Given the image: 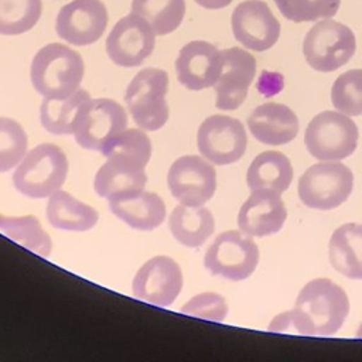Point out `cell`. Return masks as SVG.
Wrapping results in <instances>:
<instances>
[{"label":"cell","mask_w":362,"mask_h":362,"mask_svg":"<svg viewBox=\"0 0 362 362\" xmlns=\"http://www.w3.org/2000/svg\"><path fill=\"white\" fill-rule=\"evenodd\" d=\"M349 314V300L342 287L325 277L314 279L300 290L294 308L276 315L269 331L331 337Z\"/></svg>","instance_id":"1"},{"label":"cell","mask_w":362,"mask_h":362,"mask_svg":"<svg viewBox=\"0 0 362 362\" xmlns=\"http://www.w3.org/2000/svg\"><path fill=\"white\" fill-rule=\"evenodd\" d=\"M106 161L95 174V192L115 201L139 194L147 184L146 165L151 157V141L141 129H126L102 153Z\"/></svg>","instance_id":"2"},{"label":"cell","mask_w":362,"mask_h":362,"mask_svg":"<svg viewBox=\"0 0 362 362\" xmlns=\"http://www.w3.org/2000/svg\"><path fill=\"white\" fill-rule=\"evenodd\" d=\"M85 74L81 54L61 42H51L37 51L30 66L34 89L44 98L62 99L75 93Z\"/></svg>","instance_id":"3"},{"label":"cell","mask_w":362,"mask_h":362,"mask_svg":"<svg viewBox=\"0 0 362 362\" xmlns=\"http://www.w3.org/2000/svg\"><path fill=\"white\" fill-rule=\"evenodd\" d=\"M68 158L62 148L42 143L25 153L13 173V185L24 197L48 198L64 185L68 175Z\"/></svg>","instance_id":"4"},{"label":"cell","mask_w":362,"mask_h":362,"mask_svg":"<svg viewBox=\"0 0 362 362\" xmlns=\"http://www.w3.org/2000/svg\"><path fill=\"white\" fill-rule=\"evenodd\" d=\"M168 82V74L164 69L143 68L127 85L124 102L133 122L141 130L156 132L167 123Z\"/></svg>","instance_id":"5"},{"label":"cell","mask_w":362,"mask_h":362,"mask_svg":"<svg viewBox=\"0 0 362 362\" xmlns=\"http://www.w3.org/2000/svg\"><path fill=\"white\" fill-rule=\"evenodd\" d=\"M127 129V113L123 106L107 98L85 100L74 120L75 141L85 150L99 151Z\"/></svg>","instance_id":"6"},{"label":"cell","mask_w":362,"mask_h":362,"mask_svg":"<svg viewBox=\"0 0 362 362\" xmlns=\"http://www.w3.org/2000/svg\"><path fill=\"white\" fill-rule=\"evenodd\" d=\"M354 31L332 18L315 23L304 37L303 54L307 64L320 72H332L344 66L355 54Z\"/></svg>","instance_id":"7"},{"label":"cell","mask_w":362,"mask_h":362,"mask_svg":"<svg viewBox=\"0 0 362 362\" xmlns=\"http://www.w3.org/2000/svg\"><path fill=\"white\" fill-rule=\"evenodd\" d=\"M358 137V127L349 116L338 110H325L308 123L304 144L317 160L339 161L355 151Z\"/></svg>","instance_id":"8"},{"label":"cell","mask_w":362,"mask_h":362,"mask_svg":"<svg viewBox=\"0 0 362 362\" xmlns=\"http://www.w3.org/2000/svg\"><path fill=\"white\" fill-rule=\"evenodd\" d=\"M354 188L352 171L339 161L317 163L298 180V197L313 209L329 211L338 208L351 195Z\"/></svg>","instance_id":"9"},{"label":"cell","mask_w":362,"mask_h":362,"mask_svg":"<svg viewBox=\"0 0 362 362\" xmlns=\"http://www.w3.org/2000/svg\"><path fill=\"white\" fill-rule=\"evenodd\" d=\"M259 263V247L242 230L219 233L204 256V266L212 276L242 281L252 276Z\"/></svg>","instance_id":"10"},{"label":"cell","mask_w":362,"mask_h":362,"mask_svg":"<svg viewBox=\"0 0 362 362\" xmlns=\"http://www.w3.org/2000/svg\"><path fill=\"white\" fill-rule=\"evenodd\" d=\"M247 136L240 120L226 115L206 117L197 132V147L204 158L216 165L236 163L246 151Z\"/></svg>","instance_id":"11"},{"label":"cell","mask_w":362,"mask_h":362,"mask_svg":"<svg viewBox=\"0 0 362 362\" xmlns=\"http://www.w3.org/2000/svg\"><path fill=\"white\" fill-rule=\"evenodd\" d=\"M171 195L184 205L201 206L216 191V171L206 158L182 156L173 161L167 174Z\"/></svg>","instance_id":"12"},{"label":"cell","mask_w":362,"mask_h":362,"mask_svg":"<svg viewBox=\"0 0 362 362\" xmlns=\"http://www.w3.org/2000/svg\"><path fill=\"white\" fill-rule=\"evenodd\" d=\"M156 45L150 24L136 13L122 17L107 34L105 48L112 62L123 68L139 66Z\"/></svg>","instance_id":"13"},{"label":"cell","mask_w":362,"mask_h":362,"mask_svg":"<svg viewBox=\"0 0 362 362\" xmlns=\"http://www.w3.org/2000/svg\"><path fill=\"white\" fill-rule=\"evenodd\" d=\"M182 270L170 256H154L137 270L132 291L137 300L157 305H171L182 288Z\"/></svg>","instance_id":"14"},{"label":"cell","mask_w":362,"mask_h":362,"mask_svg":"<svg viewBox=\"0 0 362 362\" xmlns=\"http://www.w3.org/2000/svg\"><path fill=\"white\" fill-rule=\"evenodd\" d=\"M107 21V8L100 0H72L59 8L55 30L68 44L83 47L103 35Z\"/></svg>","instance_id":"15"},{"label":"cell","mask_w":362,"mask_h":362,"mask_svg":"<svg viewBox=\"0 0 362 362\" xmlns=\"http://www.w3.org/2000/svg\"><path fill=\"white\" fill-rule=\"evenodd\" d=\"M232 33L236 41L252 51L272 48L280 37V21L263 0H245L239 3L230 17Z\"/></svg>","instance_id":"16"},{"label":"cell","mask_w":362,"mask_h":362,"mask_svg":"<svg viewBox=\"0 0 362 362\" xmlns=\"http://www.w3.org/2000/svg\"><path fill=\"white\" fill-rule=\"evenodd\" d=\"M222 69L214 85L215 106L221 110H235L246 99L256 75V59L243 48L232 47L221 51Z\"/></svg>","instance_id":"17"},{"label":"cell","mask_w":362,"mask_h":362,"mask_svg":"<svg viewBox=\"0 0 362 362\" xmlns=\"http://www.w3.org/2000/svg\"><path fill=\"white\" fill-rule=\"evenodd\" d=\"M222 69L221 51L211 42L194 40L187 42L175 59L178 82L189 90L214 86Z\"/></svg>","instance_id":"18"},{"label":"cell","mask_w":362,"mask_h":362,"mask_svg":"<svg viewBox=\"0 0 362 362\" xmlns=\"http://www.w3.org/2000/svg\"><path fill=\"white\" fill-rule=\"evenodd\" d=\"M287 219V209L280 192L253 189L238 214L239 229L249 236H269L279 232Z\"/></svg>","instance_id":"19"},{"label":"cell","mask_w":362,"mask_h":362,"mask_svg":"<svg viewBox=\"0 0 362 362\" xmlns=\"http://www.w3.org/2000/svg\"><path fill=\"white\" fill-rule=\"evenodd\" d=\"M247 126L252 136L267 146H281L298 133V117L286 105L266 102L257 106L247 117Z\"/></svg>","instance_id":"20"},{"label":"cell","mask_w":362,"mask_h":362,"mask_svg":"<svg viewBox=\"0 0 362 362\" xmlns=\"http://www.w3.org/2000/svg\"><path fill=\"white\" fill-rule=\"evenodd\" d=\"M109 209L116 218L137 230L157 229L167 215L163 198L144 189L126 198L109 201Z\"/></svg>","instance_id":"21"},{"label":"cell","mask_w":362,"mask_h":362,"mask_svg":"<svg viewBox=\"0 0 362 362\" xmlns=\"http://www.w3.org/2000/svg\"><path fill=\"white\" fill-rule=\"evenodd\" d=\"M331 266L342 276L362 280V223H344L334 230L328 245Z\"/></svg>","instance_id":"22"},{"label":"cell","mask_w":362,"mask_h":362,"mask_svg":"<svg viewBox=\"0 0 362 362\" xmlns=\"http://www.w3.org/2000/svg\"><path fill=\"white\" fill-rule=\"evenodd\" d=\"M45 215L52 228L69 232L90 230L99 219V214L95 208L62 189L48 197Z\"/></svg>","instance_id":"23"},{"label":"cell","mask_w":362,"mask_h":362,"mask_svg":"<svg viewBox=\"0 0 362 362\" xmlns=\"http://www.w3.org/2000/svg\"><path fill=\"white\" fill-rule=\"evenodd\" d=\"M170 230L175 240L187 247H199L215 230V219L204 205H177L168 219Z\"/></svg>","instance_id":"24"},{"label":"cell","mask_w":362,"mask_h":362,"mask_svg":"<svg viewBox=\"0 0 362 362\" xmlns=\"http://www.w3.org/2000/svg\"><path fill=\"white\" fill-rule=\"evenodd\" d=\"M293 180V167L287 156L276 150L257 154L246 173V184L253 189L269 188L284 192Z\"/></svg>","instance_id":"25"},{"label":"cell","mask_w":362,"mask_h":362,"mask_svg":"<svg viewBox=\"0 0 362 362\" xmlns=\"http://www.w3.org/2000/svg\"><path fill=\"white\" fill-rule=\"evenodd\" d=\"M0 233L42 257L51 255V238L34 215L4 216L0 214Z\"/></svg>","instance_id":"26"},{"label":"cell","mask_w":362,"mask_h":362,"mask_svg":"<svg viewBox=\"0 0 362 362\" xmlns=\"http://www.w3.org/2000/svg\"><path fill=\"white\" fill-rule=\"evenodd\" d=\"M89 98V92L81 88L71 96L62 99L44 98L40 106V122L42 127L52 134H72L78 109Z\"/></svg>","instance_id":"27"},{"label":"cell","mask_w":362,"mask_h":362,"mask_svg":"<svg viewBox=\"0 0 362 362\" xmlns=\"http://www.w3.org/2000/svg\"><path fill=\"white\" fill-rule=\"evenodd\" d=\"M132 13L143 17L156 35H165L182 23L185 0H133Z\"/></svg>","instance_id":"28"},{"label":"cell","mask_w":362,"mask_h":362,"mask_svg":"<svg viewBox=\"0 0 362 362\" xmlns=\"http://www.w3.org/2000/svg\"><path fill=\"white\" fill-rule=\"evenodd\" d=\"M42 14L41 0H0V34L18 35L30 31Z\"/></svg>","instance_id":"29"},{"label":"cell","mask_w":362,"mask_h":362,"mask_svg":"<svg viewBox=\"0 0 362 362\" xmlns=\"http://www.w3.org/2000/svg\"><path fill=\"white\" fill-rule=\"evenodd\" d=\"M27 146L28 137L23 126L14 119L0 116V174L18 165Z\"/></svg>","instance_id":"30"},{"label":"cell","mask_w":362,"mask_h":362,"mask_svg":"<svg viewBox=\"0 0 362 362\" xmlns=\"http://www.w3.org/2000/svg\"><path fill=\"white\" fill-rule=\"evenodd\" d=\"M334 107L346 116L362 115V69L341 74L331 89Z\"/></svg>","instance_id":"31"},{"label":"cell","mask_w":362,"mask_h":362,"mask_svg":"<svg viewBox=\"0 0 362 362\" xmlns=\"http://www.w3.org/2000/svg\"><path fill=\"white\" fill-rule=\"evenodd\" d=\"M281 16L293 23L317 21L337 14L341 0H273Z\"/></svg>","instance_id":"32"},{"label":"cell","mask_w":362,"mask_h":362,"mask_svg":"<svg viewBox=\"0 0 362 362\" xmlns=\"http://www.w3.org/2000/svg\"><path fill=\"white\" fill-rule=\"evenodd\" d=\"M181 313L202 320L222 322L228 315V304L221 294L206 291L189 298L181 307Z\"/></svg>","instance_id":"33"},{"label":"cell","mask_w":362,"mask_h":362,"mask_svg":"<svg viewBox=\"0 0 362 362\" xmlns=\"http://www.w3.org/2000/svg\"><path fill=\"white\" fill-rule=\"evenodd\" d=\"M198 6L208 10H219L229 6L233 0H194Z\"/></svg>","instance_id":"34"},{"label":"cell","mask_w":362,"mask_h":362,"mask_svg":"<svg viewBox=\"0 0 362 362\" xmlns=\"http://www.w3.org/2000/svg\"><path fill=\"white\" fill-rule=\"evenodd\" d=\"M356 337H358V338H362V324L359 325V328H358V331H356Z\"/></svg>","instance_id":"35"}]
</instances>
